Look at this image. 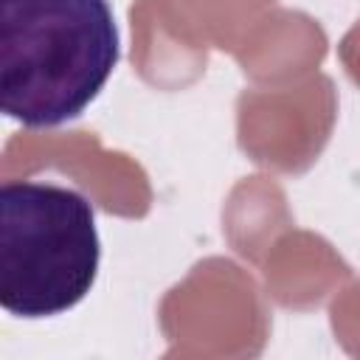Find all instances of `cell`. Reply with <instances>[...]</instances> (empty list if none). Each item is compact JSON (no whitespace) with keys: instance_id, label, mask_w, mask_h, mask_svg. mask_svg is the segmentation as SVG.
<instances>
[{"instance_id":"1","label":"cell","mask_w":360,"mask_h":360,"mask_svg":"<svg viewBox=\"0 0 360 360\" xmlns=\"http://www.w3.org/2000/svg\"><path fill=\"white\" fill-rule=\"evenodd\" d=\"M118 62L107 0H0V110L25 127L84 112Z\"/></svg>"},{"instance_id":"2","label":"cell","mask_w":360,"mask_h":360,"mask_svg":"<svg viewBox=\"0 0 360 360\" xmlns=\"http://www.w3.org/2000/svg\"><path fill=\"white\" fill-rule=\"evenodd\" d=\"M98 231L84 194L39 180L0 186V307L14 318L73 309L98 276Z\"/></svg>"}]
</instances>
